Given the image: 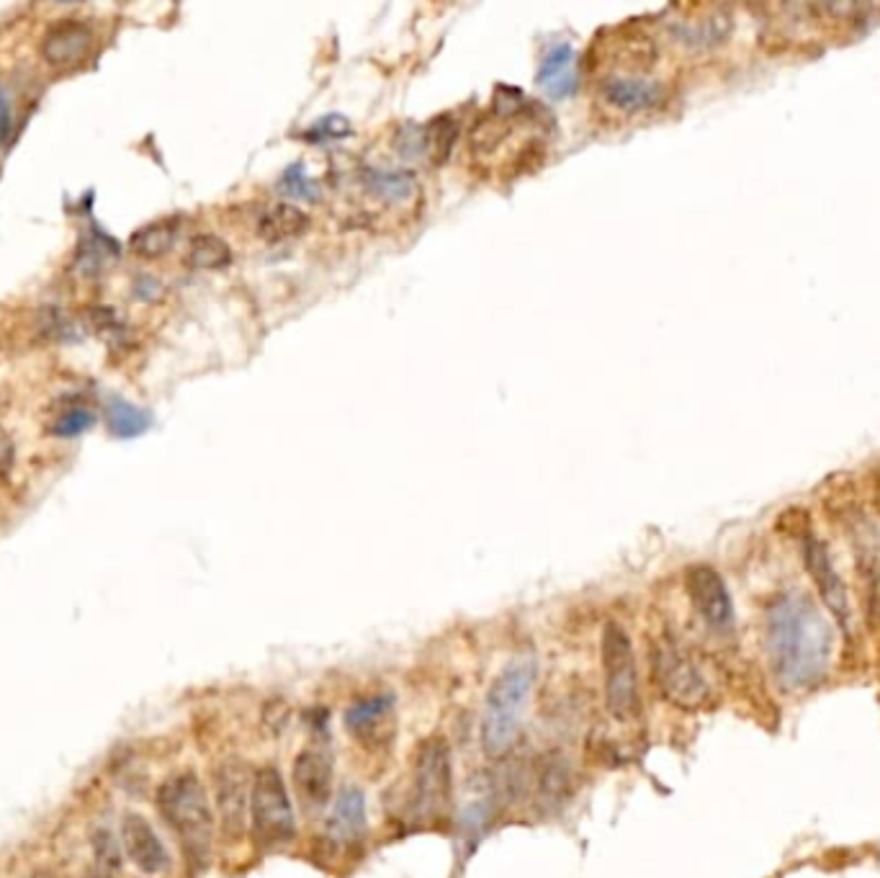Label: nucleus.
Segmentation results:
<instances>
[{
  "label": "nucleus",
  "mask_w": 880,
  "mask_h": 878,
  "mask_svg": "<svg viewBox=\"0 0 880 878\" xmlns=\"http://www.w3.org/2000/svg\"><path fill=\"white\" fill-rule=\"evenodd\" d=\"M369 819H366V796L358 786H345L335 796L333 811L324 824V840L333 851H353L366 840Z\"/></svg>",
  "instance_id": "obj_12"
},
{
  "label": "nucleus",
  "mask_w": 880,
  "mask_h": 878,
  "mask_svg": "<svg viewBox=\"0 0 880 878\" xmlns=\"http://www.w3.org/2000/svg\"><path fill=\"white\" fill-rule=\"evenodd\" d=\"M93 32L83 21L68 19L55 24L41 39V57L52 64V68H75L78 62L85 60L91 52Z\"/></svg>",
  "instance_id": "obj_15"
},
{
  "label": "nucleus",
  "mask_w": 880,
  "mask_h": 878,
  "mask_svg": "<svg viewBox=\"0 0 880 878\" xmlns=\"http://www.w3.org/2000/svg\"><path fill=\"white\" fill-rule=\"evenodd\" d=\"M536 680V660L531 654H518L489 688L485 711H481V747L489 758H504L518 743L523 711Z\"/></svg>",
  "instance_id": "obj_3"
},
{
  "label": "nucleus",
  "mask_w": 880,
  "mask_h": 878,
  "mask_svg": "<svg viewBox=\"0 0 880 878\" xmlns=\"http://www.w3.org/2000/svg\"><path fill=\"white\" fill-rule=\"evenodd\" d=\"M800 549H804L806 570H809L813 585H817L827 610L834 616V621L840 624L842 629L849 631L853 608H849L847 585H845V580L840 578V572H836L832 554H829L827 544L819 542L813 534H806L804 542H800Z\"/></svg>",
  "instance_id": "obj_9"
},
{
  "label": "nucleus",
  "mask_w": 880,
  "mask_h": 878,
  "mask_svg": "<svg viewBox=\"0 0 880 878\" xmlns=\"http://www.w3.org/2000/svg\"><path fill=\"white\" fill-rule=\"evenodd\" d=\"M117 242L108 240L106 235H98V233H91L83 237L81 248H78V263H81V271L88 273H100L106 271V265L111 258H117Z\"/></svg>",
  "instance_id": "obj_25"
},
{
  "label": "nucleus",
  "mask_w": 880,
  "mask_h": 878,
  "mask_svg": "<svg viewBox=\"0 0 880 878\" xmlns=\"http://www.w3.org/2000/svg\"><path fill=\"white\" fill-rule=\"evenodd\" d=\"M600 98L620 114H644L665 104L667 91L659 81L633 73H613L600 81Z\"/></svg>",
  "instance_id": "obj_13"
},
{
  "label": "nucleus",
  "mask_w": 880,
  "mask_h": 878,
  "mask_svg": "<svg viewBox=\"0 0 880 878\" xmlns=\"http://www.w3.org/2000/svg\"><path fill=\"white\" fill-rule=\"evenodd\" d=\"M252 788V786H250ZM250 788H248V768L237 760L222 762L214 775V796H216V811H219L222 830L229 840L240 838L245 830V819H248V804H250Z\"/></svg>",
  "instance_id": "obj_11"
},
{
  "label": "nucleus",
  "mask_w": 880,
  "mask_h": 878,
  "mask_svg": "<svg viewBox=\"0 0 880 878\" xmlns=\"http://www.w3.org/2000/svg\"><path fill=\"white\" fill-rule=\"evenodd\" d=\"M252 840L261 847H284L297 840V815L278 768L265 766L255 773L250 788Z\"/></svg>",
  "instance_id": "obj_5"
},
{
  "label": "nucleus",
  "mask_w": 880,
  "mask_h": 878,
  "mask_svg": "<svg viewBox=\"0 0 880 878\" xmlns=\"http://www.w3.org/2000/svg\"><path fill=\"white\" fill-rule=\"evenodd\" d=\"M603 675L605 701L610 714L629 722L639 714V673L629 631L620 624H608L603 629Z\"/></svg>",
  "instance_id": "obj_6"
},
{
  "label": "nucleus",
  "mask_w": 880,
  "mask_h": 878,
  "mask_svg": "<svg viewBox=\"0 0 880 878\" xmlns=\"http://www.w3.org/2000/svg\"><path fill=\"white\" fill-rule=\"evenodd\" d=\"M28 878H55L52 874H34V876H28Z\"/></svg>",
  "instance_id": "obj_34"
},
{
  "label": "nucleus",
  "mask_w": 880,
  "mask_h": 878,
  "mask_svg": "<svg viewBox=\"0 0 880 878\" xmlns=\"http://www.w3.org/2000/svg\"><path fill=\"white\" fill-rule=\"evenodd\" d=\"M11 127H13V119H11V104H9V96H5L3 85H0V147L9 142L11 137Z\"/></svg>",
  "instance_id": "obj_32"
},
{
  "label": "nucleus",
  "mask_w": 880,
  "mask_h": 878,
  "mask_svg": "<svg viewBox=\"0 0 880 878\" xmlns=\"http://www.w3.org/2000/svg\"><path fill=\"white\" fill-rule=\"evenodd\" d=\"M834 634L827 616L804 593H783L768 610V657L785 690H809L827 678Z\"/></svg>",
  "instance_id": "obj_1"
},
{
  "label": "nucleus",
  "mask_w": 880,
  "mask_h": 878,
  "mask_svg": "<svg viewBox=\"0 0 880 878\" xmlns=\"http://www.w3.org/2000/svg\"><path fill=\"white\" fill-rule=\"evenodd\" d=\"M121 845H124L127 858L132 861L142 874L157 876L170 868L168 847L163 845L160 838H157L153 824H150L142 815H136V811H127L124 819H121Z\"/></svg>",
  "instance_id": "obj_14"
},
{
  "label": "nucleus",
  "mask_w": 880,
  "mask_h": 878,
  "mask_svg": "<svg viewBox=\"0 0 880 878\" xmlns=\"http://www.w3.org/2000/svg\"><path fill=\"white\" fill-rule=\"evenodd\" d=\"M451 809V758L449 745L430 737L417 747L413 786H409L407 815L417 827L443 822Z\"/></svg>",
  "instance_id": "obj_4"
},
{
  "label": "nucleus",
  "mask_w": 880,
  "mask_h": 878,
  "mask_svg": "<svg viewBox=\"0 0 880 878\" xmlns=\"http://www.w3.org/2000/svg\"><path fill=\"white\" fill-rule=\"evenodd\" d=\"M654 678L662 696L685 711L703 709L709 703L711 688L695 662L675 644H659L654 650Z\"/></svg>",
  "instance_id": "obj_7"
},
{
  "label": "nucleus",
  "mask_w": 880,
  "mask_h": 878,
  "mask_svg": "<svg viewBox=\"0 0 880 878\" xmlns=\"http://www.w3.org/2000/svg\"><path fill=\"white\" fill-rule=\"evenodd\" d=\"M157 809L180 842L193 870H204L214 847V811L209 794L197 773H173L157 788Z\"/></svg>",
  "instance_id": "obj_2"
},
{
  "label": "nucleus",
  "mask_w": 880,
  "mask_h": 878,
  "mask_svg": "<svg viewBox=\"0 0 880 878\" xmlns=\"http://www.w3.org/2000/svg\"><path fill=\"white\" fill-rule=\"evenodd\" d=\"M13 459H16V449H13L11 436L0 428V474H9L13 466Z\"/></svg>",
  "instance_id": "obj_33"
},
{
  "label": "nucleus",
  "mask_w": 880,
  "mask_h": 878,
  "mask_svg": "<svg viewBox=\"0 0 880 878\" xmlns=\"http://www.w3.org/2000/svg\"><path fill=\"white\" fill-rule=\"evenodd\" d=\"M93 423H96V417L88 407H68L62 410L60 415L55 417V423L49 426L52 430V436H60V438H75V436H83L85 430H88Z\"/></svg>",
  "instance_id": "obj_28"
},
{
  "label": "nucleus",
  "mask_w": 880,
  "mask_h": 878,
  "mask_svg": "<svg viewBox=\"0 0 880 878\" xmlns=\"http://www.w3.org/2000/svg\"><path fill=\"white\" fill-rule=\"evenodd\" d=\"M309 217L294 204H271L258 220V235L269 242L292 240L301 233H307Z\"/></svg>",
  "instance_id": "obj_19"
},
{
  "label": "nucleus",
  "mask_w": 880,
  "mask_h": 878,
  "mask_svg": "<svg viewBox=\"0 0 880 878\" xmlns=\"http://www.w3.org/2000/svg\"><path fill=\"white\" fill-rule=\"evenodd\" d=\"M453 142H456V124L449 117H440L425 129V153H430L432 161L443 163L451 153Z\"/></svg>",
  "instance_id": "obj_27"
},
{
  "label": "nucleus",
  "mask_w": 880,
  "mask_h": 878,
  "mask_svg": "<svg viewBox=\"0 0 880 878\" xmlns=\"http://www.w3.org/2000/svg\"><path fill=\"white\" fill-rule=\"evenodd\" d=\"M685 585H688L692 606L701 614L705 626L716 634H732L734 601L724 578L709 565H695L685 574Z\"/></svg>",
  "instance_id": "obj_8"
},
{
  "label": "nucleus",
  "mask_w": 880,
  "mask_h": 878,
  "mask_svg": "<svg viewBox=\"0 0 880 878\" xmlns=\"http://www.w3.org/2000/svg\"><path fill=\"white\" fill-rule=\"evenodd\" d=\"M292 773H294V788H297L301 806H305L307 811L324 809L330 796H333V773H335L333 752L320 743L309 745L299 752V758L294 760Z\"/></svg>",
  "instance_id": "obj_10"
},
{
  "label": "nucleus",
  "mask_w": 880,
  "mask_h": 878,
  "mask_svg": "<svg viewBox=\"0 0 880 878\" xmlns=\"http://www.w3.org/2000/svg\"><path fill=\"white\" fill-rule=\"evenodd\" d=\"M348 132H350V127H348V121H345L343 117H324L322 121H317V124H314V134L317 137H343Z\"/></svg>",
  "instance_id": "obj_31"
},
{
  "label": "nucleus",
  "mask_w": 880,
  "mask_h": 878,
  "mask_svg": "<svg viewBox=\"0 0 880 878\" xmlns=\"http://www.w3.org/2000/svg\"><path fill=\"white\" fill-rule=\"evenodd\" d=\"M364 189L377 201H384V204L392 206L413 204V201H417V197H420L415 176L407 170L369 168L364 173Z\"/></svg>",
  "instance_id": "obj_18"
},
{
  "label": "nucleus",
  "mask_w": 880,
  "mask_h": 878,
  "mask_svg": "<svg viewBox=\"0 0 880 878\" xmlns=\"http://www.w3.org/2000/svg\"><path fill=\"white\" fill-rule=\"evenodd\" d=\"M392 709H394L392 693L364 698V701L353 703V707L345 711V726H348V732L356 734V737H366V734H371V729H377L381 719L392 714Z\"/></svg>",
  "instance_id": "obj_20"
},
{
  "label": "nucleus",
  "mask_w": 880,
  "mask_h": 878,
  "mask_svg": "<svg viewBox=\"0 0 880 878\" xmlns=\"http://www.w3.org/2000/svg\"><path fill=\"white\" fill-rule=\"evenodd\" d=\"M85 320H88L93 333L104 335L108 341H121L124 337V322L119 320L114 307H91Z\"/></svg>",
  "instance_id": "obj_29"
},
{
  "label": "nucleus",
  "mask_w": 880,
  "mask_h": 878,
  "mask_svg": "<svg viewBox=\"0 0 880 878\" xmlns=\"http://www.w3.org/2000/svg\"><path fill=\"white\" fill-rule=\"evenodd\" d=\"M233 261V250L229 245L216 235H199L191 240L189 248V265L199 271H216L225 269Z\"/></svg>",
  "instance_id": "obj_23"
},
{
  "label": "nucleus",
  "mask_w": 880,
  "mask_h": 878,
  "mask_svg": "<svg viewBox=\"0 0 880 878\" xmlns=\"http://www.w3.org/2000/svg\"><path fill=\"white\" fill-rule=\"evenodd\" d=\"M669 34L688 49H711L732 37V16L726 11H711L701 19L669 21Z\"/></svg>",
  "instance_id": "obj_16"
},
{
  "label": "nucleus",
  "mask_w": 880,
  "mask_h": 878,
  "mask_svg": "<svg viewBox=\"0 0 880 878\" xmlns=\"http://www.w3.org/2000/svg\"><path fill=\"white\" fill-rule=\"evenodd\" d=\"M572 47L559 45L546 55L544 68H540V83L551 96H567L574 88V73H572Z\"/></svg>",
  "instance_id": "obj_21"
},
{
  "label": "nucleus",
  "mask_w": 880,
  "mask_h": 878,
  "mask_svg": "<svg viewBox=\"0 0 880 878\" xmlns=\"http://www.w3.org/2000/svg\"><path fill=\"white\" fill-rule=\"evenodd\" d=\"M281 191L288 193V197H297V199H314L317 197V186L309 181L307 173L301 165H292L284 173V178H281Z\"/></svg>",
  "instance_id": "obj_30"
},
{
  "label": "nucleus",
  "mask_w": 880,
  "mask_h": 878,
  "mask_svg": "<svg viewBox=\"0 0 880 878\" xmlns=\"http://www.w3.org/2000/svg\"><path fill=\"white\" fill-rule=\"evenodd\" d=\"M173 242H176V227L170 222H155V225H147L140 233H134L129 248L142 258H160L173 248Z\"/></svg>",
  "instance_id": "obj_24"
},
{
  "label": "nucleus",
  "mask_w": 880,
  "mask_h": 878,
  "mask_svg": "<svg viewBox=\"0 0 880 878\" xmlns=\"http://www.w3.org/2000/svg\"><path fill=\"white\" fill-rule=\"evenodd\" d=\"M93 858H96L93 870H98V874H104L108 878H117L119 870L124 868L121 842L108 830H98L93 834Z\"/></svg>",
  "instance_id": "obj_26"
},
{
  "label": "nucleus",
  "mask_w": 880,
  "mask_h": 878,
  "mask_svg": "<svg viewBox=\"0 0 880 878\" xmlns=\"http://www.w3.org/2000/svg\"><path fill=\"white\" fill-rule=\"evenodd\" d=\"M495 811H497V791L492 783H487L485 788L479 786L476 791H472V796L461 804L459 838L466 851H474L476 842L485 838V832L489 830V824H492L495 819Z\"/></svg>",
  "instance_id": "obj_17"
},
{
  "label": "nucleus",
  "mask_w": 880,
  "mask_h": 878,
  "mask_svg": "<svg viewBox=\"0 0 880 878\" xmlns=\"http://www.w3.org/2000/svg\"><path fill=\"white\" fill-rule=\"evenodd\" d=\"M106 426L117 438H134L150 428V415L132 402L114 398L106 405Z\"/></svg>",
  "instance_id": "obj_22"
}]
</instances>
